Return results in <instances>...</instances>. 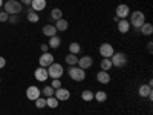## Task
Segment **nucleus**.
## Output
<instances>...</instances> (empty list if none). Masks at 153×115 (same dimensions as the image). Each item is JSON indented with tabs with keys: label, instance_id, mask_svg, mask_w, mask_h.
<instances>
[{
	"label": "nucleus",
	"instance_id": "15",
	"mask_svg": "<svg viewBox=\"0 0 153 115\" xmlns=\"http://www.w3.org/2000/svg\"><path fill=\"white\" fill-rule=\"evenodd\" d=\"M31 9L35 12H40L46 9V0H32L31 2Z\"/></svg>",
	"mask_w": 153,
	"mask_h": 115
},
{
	"label": "nucleus",
	"instance_id": "11",
	"mask_svg": "<svg viewBox=\"0 0 153 115\" xmlns=\"http://www.w3.org/2000/svg\"><path fill=\"white\" fill-rule=\"evenodd\" d=\"M34 77H35V80L37 81H46L49 78V75H48V69L46 68H37L34 71Z\"/></svg>",
	"mask_w": 153,
	"mask_h": 115
},
{
	"label": "nucleus",
	"instance_id": "2",
	"mask_svg": "<svg viewBox=\"0 0 153 115\" xmlns=\"http://www.w3.org/2000/svg\"><path fill=\"white\" fill-rule=\"evenodd\" d=\"M130 23V26H133L135 29H139L143 26V25L146 23V16H144V12L143 11H133L132 12V17L129 20Z\"/></svg>",
	"mask_w": 153,
	"mask_h": 115
},
{
	"label": "nucleus",
	"instance_id": "25",
	"mask_svg": "<svg viewBox=\"0 0 153 115\" xmlns=\"http://www.w3.org/2000/svg\"><path fill=\"white\" fill-rule=\"evenodd\" d=\"M81 51V46H80V43H76V42H72L71 45H69V54H78Z\"/></svg>",
	"mask_w": 153,
	"mask_h": 115
},
{
	"label": "nucleus",
	"instance_id": "29",
	"mask_svg": "<svg viewBox=\"0 0 153 115\" xmlns=\"http://www.w3.org/2000/svg\"><path fill=\"white\" fill-rule=\"evenodd\" d=\"M26 19H28V22H31V23H37L38 20H40V17H38V14L35 11H29L28 14H26Z\"/></svg>",
	"mask_w": 153,
	"mask_h": 115
},
{
	"label": "nucleus",
	"instance_id": "9",
	"mask_svg": "<svg viewBox=\"0 0 153 115\" xmlns=\"http://www.w3.org/2000/svg\"><path fill=\"white\" fill-rule=\"evenodd\" d=\"M94 65V58L91 57V55H83L81 58H78V63H76V66L78 68H81V69H89Z\"/></svg>",
	"mask_w": 153,
	"mask_h": 115
},
{
	"label": "nucleus",
	"instance_id": "28",
	"mask_svg": "<svg viewBox=\"0 0 153 115\" xmlns=\"http://www.w3.org/2000/svg\"><path fill=\"white\" fill-rule=\"evenodd\" d=\"M54 92H55V89H54L52 86H45V87H43V91H42V94L45 95V98L54 97Z\"/></svg>",
	"mask_w": 153,
	"mask_h": 115
},
{
	"label": "nucleus",
	"instance_id": "31",
	"mask_svg": "<svg viewBox=\"0 0 153 115\" xmlns=\"http://www.w3.org/2000/svg\"><path fill=\"white\" fill-rule=\"evenodd\" d=\"M51 86H52L54 89L61 87V81H60V78H54V80H52V83H51Z\"/></svg>",
	"mask_w": 153,
	"mask_h": 115
},
{
	"label": "nucleus",
	"instance_id": "35",
	"mask_svg": "<svg viewBox=\"0 0 153 115\" xmlns=\"http://www.w3.org/2000/svg\"><path fill=\"white\" fill-rule=\"evenodd\" d=\"M5 65H6V60H5L2 55H0V69H2V68H5Z\"/></svg>",
	"mask_w": 153,
	"mask_h": 115
},
{
	"label": "nucleus",
	"instance_id": "4",
	"mask_svg": "<svg viewBox=\"0 0 153 115\" xmlns=\"http://www.w3.org/2000/svg\"><path fill=\"white\" fill-rule=\"evenodd\" d=\"M48 69V75L51 77V78H61V75L65 74V69H63V66L60 65V63H52V65H51L49 68H46Z\"/></svg>",
	"mask_w": 153,
	"mask_h": 115
},
{
	"label": "nucleus",
	"instance_id": "37",
	"mask_svg": "<svg viewBox=\"0 0 153 115\" xmlns=\"http://www.w3.org/2000/svg\"><path fill=\"white\" fill-rule=\"evenodd\" d=\"M20 2H22L23 5H31V2H32V0H20Z\"/></svg>",
	"mask_w": 153,
	"mask_h": 115
},
{
	"label": "nucleus",
	"instance_id": "13",
	"mask_svg": "<svg viewBox=\"0 0 153 115\" xmlns=\"http://www.w3.org/2000/svg\"><path fill=\"white\" fill-rule=\"evenodd\" d=\"M130 16V8H129V5H118V8H117V17L118 19H127Z\"/></svg>",
	"mask_w": 153,
	"mask_h": 115
},
{
	"label": "nucleus",
	"instance_id": "24",
	"mask_svg": "<svg viewBox=\"0 0 153 115\" xmlns=\"http://www.w3.org/2000/svg\"><path fill=\"white\" fill-rule=\"evenodd\" d=\"M94 100L100 101V103H103V101H106V100H107V94H106L104 91H97V92H95V95H94Z\"/></svg>",
	"mask_w": 153,
	"mask_h": 115
},
{
	"label": "nucleus",
	"instance_id": "30",
	"mask_svg": "<svg viewBox=\"0 0 153 115\" xmlns=\"http://www.w3.org/2000/svg\"><path fill=\"white\" fill-rule=\"evenodd\" d=\"M35 108H38V109H43V108H46V98H43V97H38V98L35 100Z\"/></svg>",
	"mask_w": 153,
	"mask_h": 115
},
{
	"label": "nucleus",
	"instance_id": "19",
	"mask_svg": "<svg viewBox=\"0 0 153 115\" xmlns=\"http://www.w3.org/2000/svg\"><path fill=\"white\" fill-rule=\"evenodd\" d=\"M139 29H141V34H144V35H147V37H150V35L153 34V26H152V23H147V22H146Z\"/></svg>",
	"mask_w": 153,
	"mask_h": 115
},
{
	"label": "nucleus",
	"instance_id": "14",
	"mask_svg": "<svg viewBox=\"0 0 153 115\" xmlns=\"http://www.w3.org/2000/svg\"><path fill=\"white\" fill-rule=\"evenodd\" d=\"M117 26H118V31L121 34H127V32H129V29H130V23H129V20H127V19H120L117 22Z\"/></svg>",
	"mask_w": 153,
	"mask_h": 115
},
{
	"label": "nucleus",
	"instance_id": "16",
	"mask_svg": "<svg viewBox=\"0 0 153 115\" xmlns=\"http://www.w3.org/2000/svg\"><path fill=\"white\" fill-rule=\"evenodd\" d=\"M97 80L101 84H107V83H110V75H109L107 71H100L97 74Z\"/></svg>",
	"mask_w": 153,
	"mask_h": 115
},
{
	"label": "nucleus",
	"instance_id": "23",
	"mask_svg": "<svg viewBox=\"0 0 153 115\" xmlns=\"http://www.w3.org/2000/svg\"><path fill=\"white\" fill-rule=\"evenodd\" d=\"M65 60H66V63L69 66H76V63H78V57H76L75 54H68Z\"/></svg>",
	"mask_w": 153,
	"mask_h": 115
},
{
	"label": "nucleus",
	"instance_id": "10",
	"mask_svg": "<svg viewBox=\"0 0 153 115\" xmlns=\"http://www.w3.org/2000/svg\"><path fill=\"white\" fill-rule=\"evenodd\" d=\"M138 94H139V97H143V98H149V100H152V98H153L152 86H150L149 83H147V84H141V86H139Z\"/></svg>",
	"mask_w": 153,
	"mask_h": 115
},
{
	"label": "nucleus",
	"instance_id": "32",
	"mask_svg": "<svg viewBox=\"0 0 153 115\" xmlns=\"http://www.w3.org/2000/svg\"><path fill=\"white\" fill-rule=\"evenodd\" d=\"M8 17H9V16H8V12L0 11V22H2V23H3V22H8Z\"/></svg>",
	"mask_w": 153,
	"mask_h": 115
},
{
	"label": "nucleus",
	"instance_id": "22",
	"mask_svg": "<svg viewBox=\"0 0 153 115\" xmlns=\"http://www.w3.org/2000/svg\"><path fill=\"white\" fill-rule=\"evenodd\" d=\"M100 66H101V71H107L109 72L113 65H112L110 58H103V60H101V63H100Z\"/></svg>",
	"mask_w": 153,
	"mask_h": 115
},
{
	"label": "nucleus",
	"instance_id": "12",
	"mask_svg": "<svg viewBox=\"0 0 153 115\" xmlns=\"http://www.w3.org/2000/svg\"><path fill=\"white\" fill-rule=\"evenodd\" d=\"M40 95H42V91H40V89H38L37 86H29V87L26 89V97H28V100L35 101Z\"/></svg>",
	"mask_w": 153,
	"mask_h": 115
},
{
	"label": "nucleus",
	"instance_id": "39",
	"mask_svg": "<svg viewBox=\"0 0 153 115\" xmlns=\"http://www.w3.org/2000/svg\"><path fill=\"white\" fill-rule=\"evenodd\" d=\"M0 81H2V80H0Z\"/></svg>",
	"mask_w": 153,
	"mask_h": 115
},
{
	"label": "nucleus",
	"instance_id": "26",
	"mask_svg": "<svg viewBox=\"0 0 153 115\" xmlns=\"http://www.w3.org/2000/svg\"><path fill=\"white\" fill-rule=\"evenodd\" d=\"M94 95H95V92L89 91V89H86V91L81 92V98H83V101H92V100H94Z\"/></svg>",
	"mask_w": 153,
	"mask_h": 115
},
{
	"label": "nucleus",
	"instance_id": "38",
	"mask_svg": "<svg viewBox=\"0 0 153 115\" xmlns=\"http://www.w3.org/2000/svg\"><path fill=\"white\" fill-rule=\"evenodd\" d=\"M3 6V0H0V8H2Z\"/></svg>",
	"mask_w": 153,
	"mask_h": 115
},
{
	"label": "nucleus",
	"instance_id": "1",
	"mask_svg": "<svg viewBox=\"0 0 153 115\" xmlns=\"http://www.w3.org/2000/svg\"><path fill=\"white\" fill-rule=\"evenodd\" d=\"M3 8H5L3 11L8 12V16H19L23 11L22 3L17 2V0H6V2L3 3Z\"/></svg>",
	"mask_w": 153,
	"mask_h": 115
},
{
	"label": "nucleus",
	"instance_id": "36",
	"mask_svg": "<svg viewBox=\"0 0 153 115\" xmlns=\"http://www.w3.org/2000/svg\"><path fill=\"white\" fill-rule=\"evenodd\" d=\"M152 46H153V43H152V42H149V45H147V49H149V52H150V54H152V51H153V48H152Z\"/></svg>",
	"mask_w": 153,
	"mask_h": 115
},
{
	"label": "nucleus",
	"instance_id": "27",
	"mask_svg": "<svg viewBox=\"0 0 153 115\" xmlns=\"http://www.w3.org/2000/svg\"><path fill=\"white\" fill-rule=\"evenodd\" d=\"M58 106V100L55 97H49L46 98V108H51V109H55Z\"/></svg>",
	"mask_w": 153,
	"mask_h": 115
},
{
	"label": "nucleus",
	"instance_id": "5",
	"mask_svg": "<svg viewBox=\"0 0 153 115\" xmlns=\"http://www.w3.org/2000/svg\"><path fill=\"white\" fill-rule=\"evenodd\" d=\"M110 61H112L113 66L123 68L126 63H127V57H126V54H123V52H113V55L110 57Z\"/></svg>",
	"mask_w": 153,
	"mask_h": 115
},
{
	"label": "nucleus",
	"instance_id": "7",
	"mask_svg": "<svg viewBox=\"0 0 153 115\" xmlns=\"http://www.w3.org/2000/svg\"><path fill=\"white\" fill-rule=\"evenodd\" d=\"M54 58H55V57L51 54V52H43L42 57L38 58V63H40L42 68H49V66L54 63Z\"/></svg>",
	"mask_w": 153,
	"mask_h": 115
},
{
	"label": "nucleus",
	"instance_id": "34",
	"mask_svg": "<svg viewBox=\"0 0 153 115\" xmlns=\"http://www.w3.org/2000/svg\"><path fill=\"white\" fill-rule=\"evenodd\" d=\"M40 48H42V52H49V46H48L46 43H43Z\"/></svg>",
	"mask_w": 153,
	"mask_h": 115
},
{
	"label": "nucleus",
	"instance_id": "8",
	"mask_svg": "<svg viewBox=\"0 0 153 115\" xmlns=\"http://www.w3.org/2000/svg\"><path fill=\"white\" fill-rule=\"evenodd\" d=\"M54 97L58 101H68L71 98V92H69V89H66V87H58V89H55Z\"/></svg>",
	"mask_w": 153,
	"mask_h": 115
},
{
	"label": "nucleus",
	"instance_id": "20",
	"mask_svg": "<svg viewBox=\"0 0 153 115\" xmlns=\"http://www.w3.org/2000/svg\"><path fill=\"white\" fill-rule=\"evenodd\" d=\"M60 45H61V38H60L58 35L49 37V43H48L49 48H60Z\"/></svg>",
	"mask_w": 153,
	"mask_h": 115
},
{
	"label": "nucleus",
	"instance_id": "21",
	"mask_svg": "<svg viewBox=\"0 0 153 115\" xmlns=\"http://www.w3.org/2000/svg\"><path fill=\"white\" fill-rule=\"evenodd\" d=\"M51 19H52L54 22H57V20L63 19V11H61L60 8H54L52 11H51Z\"/></svg>",
	"mask_w": 153,
	"mask_h": 115
},
{
	"label": "nucleus",
	"instance_id": "3",
	"mask_svg": "<svg viewBox=\"0 0 153 115\" xmlns=\"http://www.w3.org/2000/svg\"><path fill=\"white\" fill-rule=\"evenodd\" d=\"M68 74H69V78L74 81H83L86 78V71L78 66H71Z\"/></svg>",
	"mask_w": 153,
	"mask_h": 115
},
{
	"label": "nucleus",
	"instance_id": "6",
	"mask_svg": "<svg viewBox=\"0 0 153 115\" xmlns=\"http://www.w3.org/2000/svg\"><path fill=\"white\" fill-rule=\"evenodd\" d=\"M113 52H115V49H113V46L110 43H101L100 54H101V57H103V58H110L113 55Z\"/></svg>",
	"mask_w": 153,
	"mask_h": 115
},
{
	"label": "nucleus",
	"instance_id": "33",
	"mask_svg": "<svg viewBox=\"0 0 153 115\" xmlns=\"http://www.w3.org/2000/svg\"><path fill=\"white\" fill-rule=\"evenodd\" d=\"M8 20H9V23L16 25V23L19 22V17H17V16H9V17H8Z\"/></svg>",
	"mask_w": 153,
	"mask_h": 115
},
{
	"label": "nucleus",
	"instance_id": "18",
	"mask_svg": "<svg viewBox=\"0 0 153 115\" xmlns=\"http://www.w3.org/2000/svg\"><path fill=\"white\" fill-rule=\"evenodd\" d=\"M43 34L46 37H54V35H57V29H55L54 25H46L43 28Z\"/></svg>",
	"mask_w": 153,
	"mask_h": 115
},
{
	"label": "nucleus",
	"instance_id": "17",
	"mask_svg": "<svg viewBox=\"0 0 153 115\" xmlns=\"http://www.w3.org/2000/svg\"><path fill=\"white\" fill-rule=\"evenodd\" d=\"M54 26H55L57 31H66V29L69 28V23H68V20H65V19H60V20L55 22Z\"/></svg>",
	"mask_w": 153,
	"mask_h": 115
}]
</instances>
